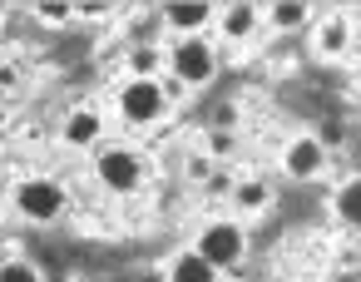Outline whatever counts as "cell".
Listing matches in <instances>:
<instances>
[{
	"mask_svg": "<svg viewBox=\"0 0 361 282\" xmlns=\"http://www.w3.org/2000/svg\"><path fill=\"white\" fill-rule=\"evenodd\" d=\"M90 168H94V183H99L104 193H114V198H134V193H144V183H149V164H144V154L129 149V144H99Z\"/></svg>",
	"mask_w": 361,
	"mask_h": 282,
	"instance_id": "cell-1",
	"label": "cell"
},
{
	"mask_svg": "<svg viewBox=\"0 0 361 282\" xmlns=\"http://www.w3.org/2000/svg\"><path fill=\"white\" fill-rule=\"evenodd\" d=\"M164 70L178 90H203L213 85L218 75V45L208 35H188V40H173V50H164Z\"/></svg>",
	"mask_w": 361,
	"mask_h": 282,
	"instance_id": "cell-2",
	"label": "cell"
},
{
	"mask_svg": "<svg viewBox=\"0 0 361 282\" xmlns=\"http://www.w3.org/2000/svg\"><path fill=\"white\" fill-rule=\"evenodd\" d=\"M16 213L25 223H60L70 213V188L55 173H30L16 183Z\"/></svg>",
	"mask_w": 361,
	"mask_h": 282,
	"instance_id": "cell-3",
	"label": "cell"
},
{
	"mask_svg": "<svg viewBox=\"0 0 361 282\" xmlns=\"http://www.w3.org/2000/svg\"><path fill=\"white\" fill-rule=\"evenodd\" d=\"M114 104H119V119L129 129H149V124H159L169 114L173 94H169L164 80H124L119 94H114Z\"/></svg>",
	"mask_w": 361,
	"mask_h": 282,
	"instance_id": "cell-4",
	"label": "cell"
},
{
	"mask_svg": "<svg viewBox=\"0 0 361 282\" xmlns=\"http://www.w3.org/2000/svg\"><path fill=\"white\" fill-rule=\"evenodd\" d=\"M193 252H198L203 262H213L218 272L243 267V257H247V233H243L233 218H213V223H203V228H198Z\"/></svg>",
	"mask_w": 361,
	"mask_h": 282,
	"instance_id": "cell-5",
	"label": "cell"
},
{
	"mask_svg": "<svg viewBox=\"0 0 361 282\" xmlns=\"http://www.w3.org/2000/svg\"><path fill=\"white\" fill-rule=\"evenodd\" d=\"M282 173L287 178H322L326 173V144L317 134H292L287 149H282Z\"/></svg>",
	"mask_w": 361,
	"mask_h": 282,
	"instance_id": "cell-6",
	"label": "cell"
},
{
	"mask_svg": "<svg viewBox=\"0 0 361 282\" xmlns=\"http://www.w3.org/2000/svg\"><path fill=\"white\" fill-rule=\"evenodd\" d=\"M60 144L65 149H94V144H104V114H99V104H75L65 114V124H60Z\"/></svg>",
	"mask_w": 361,
	"mask_h": 282,
	"instance_id": "cell-7",
	"label": "cell"
},
{
	"mask_svg": "<svg viewBox=\"0 0 361 282\" xmlns=\"http://www.w3.org/2000/svg\"><path fill=\"white\" fill-rule=\"evenodd\" d=\"M213 25H218V35H223L228 45H247V40L262 30V11H257V6H228V11L213 16Z\"/></svg>",
	"mask_w": 361,
	"mask_h": 282,
	"instance_id": "cell-8",
	"label": "cell"
},
{
	"mask_svg": "<svg viewBox=\"0 0 361 282\" xmlns=\"http://www.w3.org/2000/svg\"><path fill=\"white\" fill-rule=\"evenodd\" d=\"M164 25L178 30V40L203 35L213 25V6H203V0H173V6H164Z\"/></svg>",
	"mask_w": 361,
	"mask_h": 282,
	"instance_id": "cell-9",
	"label": "cell"
},
{
	"mask_svg": "<svg viewBox=\"0 0 361 282\" xmlns=\"http://www.w3.org/2000/svg\"><path fill=\"white\" fill-rule=\"evenodd\" d=\"M317 55H322V60L351 55V20H346V16H326V20L317 25Z\"/></svg>",
	"mask_w": 361,
	"mask_h": 282,
	"instance_id": "cell-10",
	"label": "cell"
},
{
	"mask_svg": "<svg viewBox=\"0 0 361 282\" xmlns=\"http://www.w3.org/2000/svg\"><path fill=\"white\" fill-rule=\"evenodd\" d=\"M228 203H233V213H267L272 208V183L267 178H233Z\"/></svg>",
	"mask_w": 361,
	"mask_h": 282,
	"instance_id": "cell-11",
	"label": "cell"
},
{
	"mask_svg": "<svg viewBox=\"0 0 361 282\" xmlns=\"http://www.w3.org/2000/svg\"><path fill=\"white\" fill-rule=\"evenodd\" d=\"M307 20H312V6H302V0H277L262 11V25H272L277 35H297L307 30Z\"/></svg>",
	"mask_w": 361,
	"mask_h": 282,
	"instance_id": "cell-12",
	"label": "cell"
},
{
	"mask_svg": "<svg viewBox=\"0 0 361 282\" xmlns=\"http://www.w3.org/2000/svg\"><path fill=\"white\" fill-rule=\"evenodd\" d=\"M218 277H223V272H218L213 262H203L193 247H188V252H178V257L169 262V282H218Z\"/></svg>",
	"mask_w": 361,
	"mask_h": 282,
	"instance_id": "cell-13",
	"label": "cell"
},
{
	"mask_svg": "<svg viewBox=\"0 0 361 282\" xmlns=\"http://www.w3.org/2000/svg\"><path fill=\"white\" fill-rule=\"evenodd\" d=\"M164 70V45H134L129 50V80H159Z\"/></svg>",
	"mask_w": 361,
	"mask_h": 282,
	"instance_id": "cell-14",
	"label": "cell"
},
{
	"mask_svg": "<svg viewBox=\"0 0 361 282\" xmlns=\"http://www.w3.org/2000/svg\"><path fill=\"white\" fill-rule=\"evenodd\" d=\"M203 154L208 159H233L238 154V134L233 129H208L203 134Z\"/></svg>",
	"mask_w": 361,
	"mask_h": 282,
	"instance_id": "cell-15",
	"label": "cell"
},
{
	"mask_svg": "<svg viewBox=\"0 0 361 282\" xmlns=\"http://www.w3.org/2000/svg\"><path fill=\"white\" fill-rule=\"evenodd\" d=\"M331 203H336V218H341V223H356V218H361V188H356V183H341Z\"/></svg>",
	"mask_w": 361,
	"mask_h": 282,
	"instance_id": "cell-16",
	"label": "cell"
},
{
	"mask_svg": "<svg viewBox=\"0 0 361 282\" xmlns=\"http://www.w3.org/2000/svg\"><path fill=\"white\" fill-rule=\"evenodd\" d=\"M0 282H45V277H40V267L25 262V257H6V262H0Z\"/></svg>",
	"mask_w": 361,
	"mask_h": 282,
	"instance_id": "cell-17",
	"label": "cell"
},
{
	"mask_svg": "<svg viewBox=\"0 0 361 282\" xmlns=\"http://www.w3.org/2000/svg\"><path fill=\"white\" fill-rule=\"evenodd\" d=\"M35 16H40L45 25H65V20H75V6H70V0H40Z\"/></svg>",
	"mask_w": 361,
	"mask_h": 282,
	"instance_id": "cell-18",
	"label": "cell"
},
{
	"mask_svg": "<svg viewBox=\"0 0 361 282\" xmlns=\"http://www.w3.org/2000/svg\"><path fill=\"white\" fill-rule=\"evenodd\" d=\"M208 173H213V159H208V154H193V159H188V178H193V183H208Z\"/></svg>",
	"mask_w": 361,
	"mask_h": 282,
	"instance_id": "cell-19",
	"label": "cell"
},
{
	"mask_svg": "<svg viewBox=\"0 0 361 282\" xmlns=\"http://www.w3.org/2000/svg\"><path fill=\"white\" fill-rule=\"evenodd\" d=\"M203 188H208L213 198H228V193H233V173H223V168H218V173H208V183H203Z\"/></svg>",
	"mask_w": 361,
	"mask_h": 282,
	"instance_id": "cell-20",
	"label": "cell"
},
{
	"mask_svg": "<svg viewBox=\"0 0 361 282\" xmlns=\"http://www.w3.org/2000/svg\"><path fill=\"white\" fill-rule=\"evenodd\" d=\"M233 124H238V104H218V109H213V124H208V129H233Z\"/></svg>",
	"mask_w": 361,
	"mask_h": 282,
	"instance_id": "cell-21",
	"label": "cell"
},
{
	"mask_svg": "<svg viewBox=\"0 0 361 282\" xmlns=\"http://www.w3.org/2000/svg\"><path fill=\"white\" fill-rule=\"evenodd\" d=\"M0 129H6V104H0Z\"/></svg>",
	"mask_w": 361,
	"mask_h": 282,
	"instance_id": "cell-22",
	"label": "cell"
},
{
	"mask_svg": "<svg viewBox=\"0 0 361 282\" xmlns=\"http://www.w3.org/2000/svg\"><path fill=\"white\" fill-rule=\"evenodd\" d=\"M0 223H6V208H0Z\"/></svg>",
	"mask_w": 361,
	"mask_h": 282,
	"instance_id": "cell-23",
	"label": "cell"
}]
</instances>
